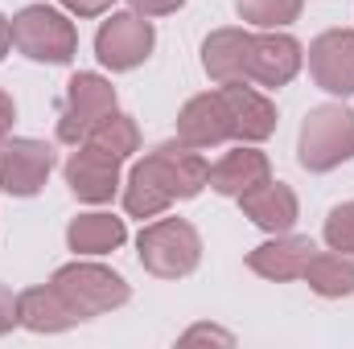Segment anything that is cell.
Segmentation results:
<instances>
[{
    "label": "cell",
    "mask_w": 354,
    "mask_h": 349,
    "mask_svg": "<svg viewBox=\"0 0 354 349\" xmlns=\"http://www.w3.org/2000/svg\"><path fill=\"white\" fill-rule=\"evenodd\" d=\"M202 185H210V165L189 144H161L132 169L124 206L132 218H157L177 197L202 193Z\"/></svg>",
    "instance_id": "cell-1"
},
{
    "label": "cell",
    "mask_w": 354,
    "mask_h": 349,
    "mask_svg": "<svg viewBox=\"0 0 354 349\" xmlns=\"http://www.w3.org/2000/svg\"><path fill=\"white\" fill-rule=\"evenodd\" d=\"M297 157H301V165L309 173H330L342 161H351L354 157V111L351 107H338V103L313 107L305 115V123H301Z\"/></svg>",
    "instance_id": "cell-2"
},
{
    "label": "cell",
    "mask_w": 354,
    "mask_h": 349,
    "mask_svg": "<svg viewBox=\"0 0 354 349\" xmlns=\"http://www.w3.org/2000/svg\"><path fill=\"white\" fill-rule=\"evenodd\" d=\"M12 46L33 58V62H50V66H66L79 50V33L75 25L46 4H29L12 17Z\"/></svg>",
    "instance_id": "cell-3"
},
{
    "label": "cell",
    "mask_w": 354,
    "mask_h": 349,
    "mask_svg": "<svg viewBox=\"0 0 354 349\" xmlns=\"http://www.w3.org/2000/svg\"><path fill=\"white\" fill-rule=\"evenodd\" d=\"M136 251H140V267L145 271H153L161 279H181L202 259V239H198V230L189 222L161 218V222H153V226L140 230Z\"/></svg>",
    "instance_id": "cell-4"
},
{
    "label": "cell",
    "mask_w": 354,
    "mask_h": 349,
    "mask_svg": "<svg viewBox=\"0 0 354 349\" xmlns=\"http://www.w3.org/2000/svg\"><path fill=\"white\" fill-rule=\"evenodd\" d=\"M50 283L66 296V304L83 321L99 317V312H111V308H120L128 300V283L111 267H103V263H66V267L54 271Z\"/></svg>",
    "instance_id": "cell-5"
},
{
    "label": "cell",
    "mask_w": 354,
    "mask_h": 349,
    "mask_svg": "<svg viewBox=\"0 0 354 349\" xmlns=\"http://www.w3.org/2000/svg\"><path fill=\"white\" fill-rule=\"evenodd\" d=\"M115 111V90L99 74H75L66 83V103H62V119H58V140L79 144Z\"/></svg>",
    "instance_id": "cell-6"
},
{
    "label": "cell",
    "mask_w": 354,
    "mask_h": 349,
    "mask_svg": "<svg viewBox=\"0 0 354 349\" xmlns=\"http://www.w3.org/2000/svg\"><path fill=\"white\" fill-rule=\"evenodd\" d=\"M95 54L107 70H132L153 54V25L140 12H111L95 37Z\"/></svg>",
    "instance_id": "cell-7"
},
{
    "label": "cell",
    "mask_w": 354,
    "mask_h": 349,
    "mask_svg": "<svg viewBox=\"0 0 354 349\" xmlns=\"http://www.w3.org/2000/svg\"><path fill=\"white\" fill-rule=\"evenodd\" d=\"M54 169V148L41 140H0V189L8 197H33Z\"/></svg>",
    "instance_id": "cell-8"
},
{
    "label": "cell",
    "mask_w": 354,
    "mask_h": 349,
    "mask_svg": "<svg viewBox=\"0 0 354 349\" xmlns=\"http://www.w3.org/2000/svg\"><path fill=\"white\" fill-rule=\"evenodd\" d=\"M309 70L330 94H354V33L330 29L309 46Z\"/></svg>",
    "instance_id": "cell-9"
},
{
    "label": "cell",
    "mask_w": 354,
    "mask_h": 349,
    "mask_svg": "<svg viewBox=\"0 0 354 349\" xmlns=\"http://www.w3.org/2000/svg\"><path fill=\"white\" fill-rule=\"evenodd\" d=\"M177 136H181V144H189V148H214V144H223V140H235L223 94H218V90H214V94H194V99L181 107V115H177Z\"/></svg>",
    "instance_id": "cell-10"
},
{
    "label": "cell",
    "mask_w": 354,
    "mask_h": 349,
    "mask_svg": "<svg viewBox=\"0 0 354 349\" xmlns=\"http://www.w3.org/2000/svg\"><path fill=\"white\" fill-rule=\"evenodd\" d=\"M252 50H256L252 33H243V29H218L202 46V66L223 87L227 83H243V79H252Z\"/></svg>",
    "instance_id": "cell-11"
},
{
    "label": "cell",
    "mask_w": 354,
    "mask_h": 349,
    "mask_svg": "<svg viewBox=\"0 0 354 349\" xmlns=\"http://www.w3.org/2000/svg\"><path fill=\"white\" fill-rule=\"evenodd\" d=\"M66 185L83 201H111V193L120 185V157H111V152H103L95 144L79 148L66 161Z\"/></svg>",
    "instance_id": "cell-12"
},
{
    "label": "cell",
    "mask_w": 354,
    "mask_h": 349,
    "mask_svg": "<svg viewBox=\"0 0 354 349\" xmlns=\"http://www.w3.org/2000/svg\"><path fill=\"white\" fill-rule=\"evenodd\" d=\"M223 103H227V115H231V132L235 140H268L276 132V107L268 103L260 90L243 87V83H227L218 90Z\"/></svg>",
    "instance_id": "cell-13"
},
{
    "label": "cell",
    "mask_w": 354,
    "mask_h": 349,
    "mask_svg": "<svg viewBox=\"0 0 354 349\" xmlns=\"http://www.w3.org/2000/svg\"><path fill=\"white\" fill-rule=\"evenodd\" d=\"M317 255L313 239H297V235H284V239H272L264 247H256L248 255V267L264 279H301L309 259Z\"/></svg>",
    "instance_id": "cell-14"
},
{
    "label": "cell",
    "mask_w": 354,
    "mask_h": 349,
    "mask_svg": "<svg viewBox=\"0 0 354 349\" xmlns=\"http://www.w3.org/2000/svg\"><path fill=\"white\" fill-rule=\"evenodd\" d=\"M17 317H21V325L25 329H33V333H62V329H71V325H79L83 317L66 304V296L50 283V288H29V292H21L17 296Z\"/></svg>",
    "instance_id": "cell-15"
},
{
    "label": "cell",
    "mask_w": 354,
    "mask_h": 349,
    "mask_svg": "<svg viewBox=\"0 0 354 349\" xmlns=\"http://www.w3.org/2000/svg\"><path fill=\"white\" fill-rule=\"evenodd\" d=\"M301 70V46L288 33H264L252 50V79L260 87H284Z\"/></svg>",
    "instance_id": "cell-16"
},
{
    "label": "cell",
    "mask_w": 354,
    "mask_h": 349,
    "mask_svg": "<svg viewBox=\"0 0 354 349\" xmlns=\"http://www.w3.org/2000/svg\"><path fill=\"white\" fill-rule=\"evenodd\" d=\"M264 181H272V165H268L264 152H256V148H235V152H227L210 169V185L223 197H243V193L260 189Z\"/></svg>",
    "instance_id": "cell-17"
},
{
    "label": "cell",
    "mask_w": 354,
    "mask_h": 349,
    "mask_svg": "<svg viewBox=\"0 0 354 349\" xmlns=\"http://www.w3.org/2000/svg\"><path fill=\"white\" fill-rule=\"evenodd\" d=\"M243 214L260 226V230H272V235H284L292 222H297V193L280 181H264L260 189L243 193Z\"/></svg>",
    "instance_id": "cell-18"
},
{
    "label": "cell",
    "mask_w": 354,
    "mask_h": 349,
    "mask_svg": "<svg viewBox=\"0 0 354 349\" xmlns=\"http://www.w3.org/2000/svg\"><path fill=\"white\" fill-rule=\"evenodd\" d=\"M124 222L120 218H111V214H83V218H75L71 222V230H66V243H71V251H79V255H107V251H115L120 243H124Z\"/></svg>",
    "instance_id": "cell-19"
},
{
    "label": "cell",
    "mask_w": 354,
    "mask_h": 349,
    "mask_svg": "<svg viewBox=\"0 0 354 349\" xmlns=\"http://www.w3.org/2000/svg\"><path fill=\"white\" fill-rule=\"evenodd\" d=\"M301 279H305L317 296H326V300L354 296V259L346 251H338V255H313Z\"/></svg>",
    "instance_id": "cell-20"
},
{
    "label": "cell",
    "mask_w": 354,
    "mask_h": 349,
    "mask_svg": "<svg viewBox=\"0 0 354 349\" xmlns=\"http://www.w3.org/2000/svg\"><path fill=\"white\" fill-rule=\"evenodd\" d=\"M87 144H95V148H103V152H111V157L124 161V157H132V152L140 148V128H136L132 115L111 111V115L87 136Z\"/></svg>",
    "instance_id": "cell-21"
},
{
    "label": "cell",
    "mask_w": 354,
    "mask_h": 349,
    "mask_svg": "<svg viewBox=\"0 0 354 349\" xmlns=\"http://www.w3.org/2000/svg\"><path fill=\"white\" fill-rule=\"evenodd\" d=\"M301 4L305 0H235L239 17L252 21V25H260V29H280V25L297 21L301 17Z\"/></svg>",
    "instance_id": "cell-22"
},
{
    "label": "cell",
    "mask_w": 354,
    "mask_h": 349,
    "mask_svg": "<svg viewBox=\"0 0 354 349\" xmlns=\"http://www.w3.org/2000/svg\"><path fill=\"white\" fill-rule=\"evenodd\" d=\"M326 243L334 251H354V201H342L330 218H326Z\"/></svg>",
    "instance_id": "cell-23"
},
{
    "label": "cell",
    "mask_w": 354,
    "mask_h": 349,
    "mask_svg": "<svg viewBox=\"0 0 354 349\" xmlns=\"http://www.w3.org/2000/svg\"><path fill=\"white\" fill-rule=\"evenodd\" d=\"M198 341H218V346H235V337L227 329H214V325H194L181 333V346H198Z\"/></svg>",
    "instance_id": "cell-24"
},
{
    "label": "cell",
    "mask_w": 354,
    "mask_h": 349,
    "mask_svg": "<svg viewBox=\"0 0 354 349\" xmlns=\"http://www.w3.org/2000/svg\"><path fill=\"white\" fill-rule=\"evenodd\" d=\"M132 4V12H140V17H165V12H177L185 0H128Z\"/></svg>",
    "instance_id": "cell-25"
},
{
    "label": "cell",
    "mask_w": 354,
    "mask_h": 349,
    "mask_svg": "<svg viewBox=\"0 0 354 349\" xmlns=\"http://www.w3.org/2000/svg\"><path fill=\"white\" fill-rule=\"evenodd\" d=\"M12 325H21V317H17V296L0 283V337H4Z\"/></svg>",
    "instance_id": "cell-26"
},
{
    "label": "cell",
    "mask_w": 354,
    "mask_h": 349,
    "mask_svg": "<svg viewBox=\"0 0 354 349\" xmlns=\"http://www.w3.org/2000/svg\"><path fill=\"white\" fill-rule=\"evenodd\" d=\"M71 12H79V17H99L103 8H111V0H62Z\"/></svg>",
    "instance_id": "cell-27"
},
{
    "label": "cell",
    "mask_w": 354,
    "mask_h": 349,
    "mask_svg": "<svg viewBox=\"0 0 354 349\" xmlns=\"http://www.w3.org/2000/svg\"><path fill=\"white\" fill-rule=\"evenodd\" d=\"M12 115H17V111H12V99L0 90V140H4V136H8V128H12Z\"/></svg>",
    "instance_id": "cell-28"
},
{
    "label": "cell",
    "mask_w": 354,
    "mask_h": 349,
    "mask_svg": "<svg viewBox=\"0 0 354 349\" xmlns=\"http://www.w3.org/2000/svg\"><path fill=\"white\" fill-rule=\"evenodd\" d=\"M8 46H12V25H8V21L0 17V58L8 54Z\"/></svg>",
    "instance_id": "cell-29"
}]
</instances>
